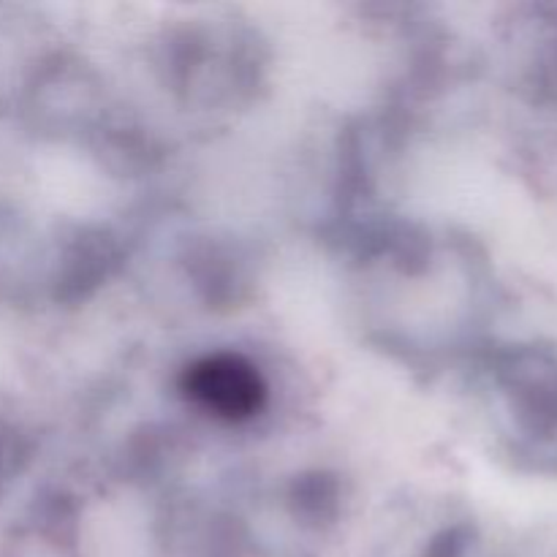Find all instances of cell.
<instances>
[{"mask_svg":"<svg viewBox=\"0 0 557 557\" xmlns=\"http://www.w3.org/2000/svg\"><path fill=\"white\" fill-rule=\"evenodd\" d=\"M199 395L223 413H245L253 408L259 389L256 379L245 368H237L234 362H215L199 373Z\"/></svg>","mask_w":557,"mask_h":557,"instance_id":"1","label":"cell"}]
</instances>
